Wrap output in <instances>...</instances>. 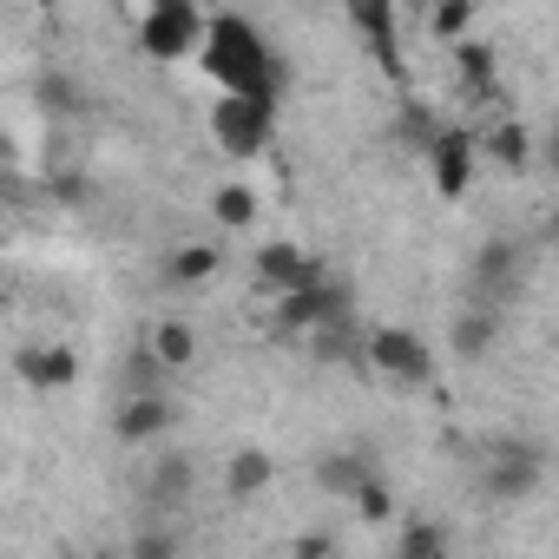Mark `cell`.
<instances>
[{"label":"cell","mask_w":559,"mask_h":559,"mask_svg":"<svg viewBox=\"0 0 559 559\" xmlns=\"http://www.w3.org/2000/svg\"><path fill=\"white\" fill-rule=\"evenodd\" d=\"M198 67H204L224 93H250V99H276V80H284V67H276V53L263 47V34H257L250 21H237V14L204 21Z\"/></svg>","instance_id":"obj_1"},{"label":"cell","mask_w":559,"mask_h":559,"mask_svg":"<svg viewBox=\"0 0 559 559\" xmlns=\"http://www.w3.org/2000/svg\"><path fill=\"white\" fill-rule=\"evenodd\" d=\"M198 40H204V14H198V0H152L145 21H139V53H152V60H165V67L191 60V53H198Z\"/></svg>","instance_id":"obj_2"},{"label":"cell","mask_w":559,"mask_h":559,"mask_svg":"<svg viewBox=\"0 0 559 559\" xmlns=\"http://www.w3.org/2000/svg\"><path fill=\"white\" fill-rule=\"evenodd\" d=\"M270 126H276V99H250V93H224L211 106V139L230 152V158H250L270 145Z\"/></svg>","instance_id":"obj_3"},{"label":"cell","mask_w":559,"mask_h":559,"mask_svg":"<svg viewBox=\"0 0 559 559\" xmlns=\"http://www.w3.org/2000/svg\"><path fill=\"white\" fill-rule=\"evenodd\" d=\"M362 362H369L376 376L402 382V389H421V382L435 376V356H428V343H421L415 330H402V323H382V330H369V336H362Z\"/></svg>","instance_id":"obj_4"},{"label":"cell","mask_w":559,"mask_h":559,"mask_svg":"<svg viewBox=\"0 0 559 559\" xmlns=\"http://www.w3.org/2000/svg\"><path fill=\"white\" fill-rule=\"evenodd\" d=\"M539 480H546V448L539 441H500L493 448V461H487V493L493 500H526V493H539Z\"/></svg>","instance_id":"obj_5"},{"label":"cell","mask_w":559,"mask_h":559,"mask_svg":"<svg viewBox=\"0 0 559 559\" xmlns=\"http://www.w3.org/2000/svg\"><path fill=\"white\" fill-rule=\"evenodd\" d=\"M474 132H461V126H435V139H428V171H435V191L454 204V198H467L474 191Z\"/></svg>","instance_id":"obj_6"},{"label":"cell","mask_w":559,"mask_h":559,"mask_svg":"<svg viewBox=\"0 0 559 559\" xmlns=\"http://www.w3.org/2000/svg\"><path fill=\"white\" fill-rule=\"evenodd\" d=\"M343 8H349V21H356L362 47L376 53V67L402 86V80H408V67H402V40H395V0H343Z\"/></svg>","instance_id":"obj_7"},{"label":"cell","mask_w":559,"mask_h":559,"mask_svg":"<svg viewBox=\"0 0 559 559\" xmlns=\"http://www.w3.org/2000/svg\"><path fill=\"white\" fill-rule=\"evenodd\" d=\"M330 310H343V290L336 284H323V276H310V284H297V290H276V336H304V330H317Z\"/></svg>","instance_id":"obj_8"},{"label":"cell","mask_w":559,"mask_h":559,"mask_svg":"<svg viewBox=\"0 0 559 559\" xmlns=\"http://www.w3.org/2000/svg\"><path fill=\"white\" fill-rule=\"evenodd\" d=\"M171 421H178L171 395H158V389H132V395L119 402V415H112V435H119V448H145V441H158Z\"/></svg>","instance_id":"obj_9"},{"label":"cell","mask_w":559,"mask_h":559,"mask_svg":"<svg viewBox=\"0 0 559 559\" xmlns=\"http://www.w3.org/2000/svg\"><path fill=\"white\" fill-rule=\"evenodd\" d=\"M520 270H526V250H520L513 237H487L480 257H474V290H480V304L513 297V290H520Z\"/></svg>","instance_id":"obj_10"},{"label":"cell","mask_w":559,"mask_h":559,"mask_svg":"<svg viewBox=\"0 0 559 559\" xmlns=\"http://www.w3.org/2000/svg\"><path fill=\"white\" fill-rule=\"evenodd\" d=\"M14 376H21L34 395H53V389H73V376H80V356H73V349H60V343L14 349Z\"/></svg>","instance_id":"obj_11"},{"label":"cell","mask_w":559,"mask_h":559,"mask_svg":"<svg viewBox=\"0 0 559 559\" xmlns=\"http://www.w3.org/2000/svg\"><path fill=\"white\" fill-rule=\"evenodd\" d=\"M191 487H198V461L191 454H158V467L145 474V500L158 513H178L191 500Z\"/></svg>","instance_id":"obj_12"},{"label":"cell","mask_w":559,"mask_h":559,"mask_svg":"<svg viewBox=\"0 0 559 559\" xmlns=\"http://www.w3.org/2000/svg\"><path fill=\"white\" fill-rule=\"evenodd\" d=\"M310 276H323L297 243H263L257 250V284L276 297V290H297V284H310Z\"/></svg>","instance_id":"obj_13"},{"label":"cell","mask_w":559,"mask_h":559,"mask_svg":"<svg viewBox=\"0 0 559 559\" xmlns=\"http://www.w3.org/2000/svg\"><path fill=\"white\" fill-rule=\"evenodd\" d=\"M493 336H500V304H467L454 317V330H448V343H454L461 362H480L493 349Z\"/></svg>","instance_id":"obj_14"},{"label":"cell","mask_w":559,"mask_h":559,"mask_svg":"<svg viewBox=\"0 0 559 559\" xmlns=\"http://www.w3.org/2000/svg\"><path fill=\"white\" fill-rule=\"evenodd\" d=\"M448 47H454V86H461L467 99H493V47L474 40V34H461V40H448Z\"/></svg>","instance_id":"obj_15"},{"label":"cell","mask_w":559,"mask_h":559,"mask_svg":"<svg viewBox=\"0 0 559 559\" xmlns=\"http://www.w3.org/2000/svg\"><path fill=\"white\" fill-rule=\"evenodd\" d=\"M270 480H276V461H270L263 448H237V454L224 461V493H230V500H257Z\"/></svg>","instance_id":"obj_16"},{"label":"cell","mask_w":559,"mask_h":559,"mask_svg":"<svg viewBox=\"0 0 559 559\" xmlns=\"http://www.w3.org/2000/svg\"><path fill=\"white\" fill-rule=\"evenodd\" d=\"M369 474H376V467H369V454H362V448L317 454V487H323V493H336V500H349V493H356Z\"/></svg>","instance_id":"obj_17"},{"label":"cell","mask_w":559,"mask_h":559,"mask_svg":"<svg viewBox=\"0 0 559 559\" xmlns=\"http://www.w3.org/2000/svg\"><path fill=\"white\" fill-rule=\"evenodd\" d=\"M211 276H217V243H178L165 257V284L171 290H198V284H211Z\"/></svg>","instance_id":"obj_18"},{"label":"cell","mask_w":559,"mask_h":559,"mask_svg":"<svg viewBox=\"0 0 559 559\" xmlns=\"http://www.w3.org/2000/svg\"><path fill=\"white\" fill-rule=\"evenodd\" d=\"M356 356H362V336H356L349 310H330L317 323V362H356Z\"/></svg>","instance_id":"obj_19"},{"label":"cell","mask_w":559,"mask_h":559,"mask_svg":"<svg viewBox=\"0 0 559 559\" xmlns=\"http://www.w3.org/2000/svg\"><path fill=\"white\" fill-rule=\"evenodd\" d=\"M474 145H487L507 171H526V165H533V132H526L520 119H500V126H493L487 139H474Z\"/></svg>","instance_id":"obj_20"},{"label":"cell","mask_w":559,"mask_h":559,"mask_svg":"<svg viewBox=\"0 0 559 559\" xmlns=\"http://www.w3.org/2000/svg\"><path fill=\"white\" fill-rule=\"evenodd\" d=\"M152 356H158L165 369H191V362H198V330L178 323V317H165V323L152 330Z\"/></svg>","instance_id":"obj_21"},{"label":"cell","mask_w":559,"mask_h":559,"mask_svg":"<svg viewBox=\"0 0 559 559\" xmlns=\"http://www.w3.org/2000/svg\"><path fill=\"white\" fill-rule=\"evenodd\" d=\"M211 217H217L224 230H250V224H257V198H250L243 185H217V191H211Z\"/></svg>","instance_id":"obj_22"},{"label":"cell","mask_w":559,"mask_h":559,"mask_svg":"<svg viewBox=\"0 0 559 559\" xmlns=\"http://www.w3.org/2000/svg\"><path fill=\"white\" fill-rule=\"evenodd\" d=\"M474 27V0H435L428 8V34L435 40H461Z\"/></svg>","instance_id":"obj_23"},{"label":"cell","mask_w":559,"mask_h":559,"mask_svg":"<svg viewBox=\"0 0 559 559\" xmlns=\"http://www.w3.org/2000/svg\"><path fill=\"white\" fill-rule=\"evenodd\" d=\"M402 559H448V533H441V526H428V520L402 526Z\"/></svg>","instance_id":"obj_24"},{"label":"cell","mask_w":559,"mask_h":559,"mask_svg":"<svg viewBox=\"0 0 559 559\" xmlns=\"http://www.w3.org/2000/svg\"><path fill=\"white\" fill-rule=\"evenodd\" d=\"M349 507H356V513H362L369 526H382V520H389V487H382V480L369 474V480H362V487L349 493Z\"/></svg>","instance_id":"obj_25"},{"label":"cell","mask_w":559,"mask_h":559,"mask_svg":"<svg viewBox=\"0 0 559 559\" xmlns=\"http://www.w3.org/2000/svg\"><path fill=\"white\" fill-rule=\"evenodd\" d=\"M158 376H165V362H158L152 349H132V356H126V382H132V389H158Z\"/></svg>","instance_id":"obj_26"},{"label":"cell","mask_w":559,"mask_h":559,"mask_svg":"<svg viewBox=\"0 0 559 559\" xmlns=\"http://www.w3.org/2000/svg\"><path fill=\"white\" fill-rule=\"evenodd\" d=\"M40 106H53V112H80V93H67L60 73H40Z\"/></svg>","instance_id":"obj_27"},{"label":"cell","mask_w":559,"mask_h":559,"mask_svg":"<svg viewBox=\"0 0 559 559\" xmlns=\"http://www.w3.org/2000/svg\"><path fill=\"white\" fill-rule=\"evenodd\" d=\"M132 552L139 559H165V552H178V539L171 533H132Z\"/></svg>","instance_id":"obj_28"},{"label":"cell","mask_w":559,"mask_h":559,"mask_svg":"<svg viewBox=\"0 0 559 559\" xmlns=\"http://www.w3.org/2000/svg\"><path fill=\"white\" fill-rule=\"evenodd\" d=\"M330 552H336L330 533H304V539H297V559H330Z\"/></svg>","instance_id":"obj_29"},{"label":"cell","mask_w":559,"mask_h":559,"mask_svg":"<svg viewBox=\"0 0 559 559\" xmlns=\"http://www.w3.org/2000/svg\"><path fill=\"white\" fill-rule=\"evenodd\" d=\"M0 250H8V237H0Z\"/></svg>","instance_id":"obj_30"}]
</instances>
